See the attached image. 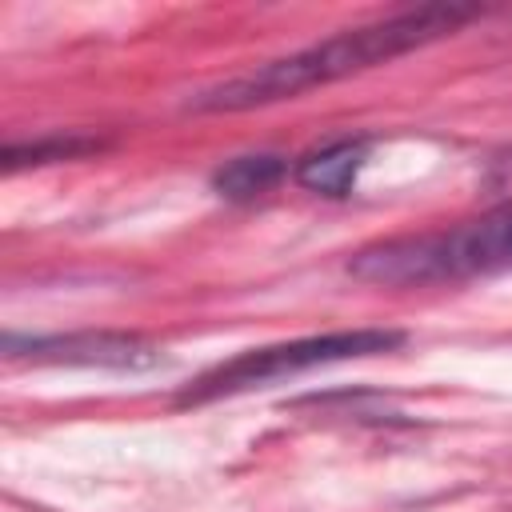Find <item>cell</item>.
<instances>
[{
	"label": "cell",
	"mask_w": 512,
	"mask_h": 512,
	"mask_svg": "<svg viewBox=\"0 0 512 512\" xmlns=\"http://www.w3.org/2000/svg\"><path fill=\"white\" fill-rule=\"evenodd\" d=\"M512 264V200L452 228L364 244L348 272L376 288H428L484 276Z\"/></svg>",
	"instance_id": "7a4b0ae2"
},
{
	"label": "cell",
	"mask_w": 512,
	"mask_h": 512,
	"mask_svg": "<svg viewBox=\"0 0 512 512\" xmlns=\"http://www.w3.org/2000/svg\"><path fill=\"white\" fill-rule=\"evenodd\" d=\"M100 148H104V140H96V136L56 132V136H40L28 144H8L0 160H4V172H16V168H40V164H56V160H80Z\"/></svg>",
	"instance_id": "52a82bcc"
},
{
	"label": "cell",
	"mask_w": 512,
	"mask_h": 512,
	"mask_svg": "<svg viewBox=\"0 0 512 512\" xmlns=\"http://www.w3.org/2000/svg\"><path fill=\"white\" fill-rule=\"evenodd\" d=\"M284 172H288L284 156H276V152H248V156H236V160L220 164L212 172V188L224 200H256L268 188H276L284 180Z\"/></svg>",
	"instance_id": "8992f818"
},
{
	"label": "cell",
	"mask_w": 512,
	"mask_h": 512,
	"mask_svg": "<svg viewBox=\"0 0 512 512\" xmlns=\"http://www.w3.org/2000/svg\"><path fill=\"white\" fill-rule=\"evenodd\" d=\"M364 160H368V140L364 136L336 140V144H328V148H320V152H312L296 164V184L308 188V192H320V196H348Z\"/></svg>",
	"instance_id": "5b68a950"
},
{
	"label": "cell",
	"mask_w": 512,
	"mask_h": 512,
	"mask_svg": "<svg viewBox=\"0 0 512 512\" xmlns=\"http://www.w3.org/2000/svg\"><path fill=\"white\" fill-rule=\"evenodd\" d=\"M400 344H404V332L400 328H336V332H316V336H296V340L248 348V352H240V356L208 368L204 376H196L180 392V404H208V400L240 396V392L264 388L272 380L308 372V368L396 352Z\"/></svg>",
	"instance_id": "3957f363"
},
{
	"label": "cell",
	"mask_w": 512,
	"mask_h": 512,
	"mask_svg": "<svg viewBox=\"0 0 512 512\" xmlns=\"http://www.w3.org/2000/svg\"><path fill=\"white\" fill-rule=\"evenodd\" d=\"M8 364H68V368H120L140 372L160 364V348L136 332H56L16 336L4 332Z\"/></svg>",
	"instance_id": "277c9868"
},
{
	"label": "cell",
	"mask_w": 512,
	"mask_h": 512,
	"mask_svg": "<svg viewBox=\"0 0 512 512\" xmlns=\"http://www.w3.org/2000/svg\"><path fill=\"white\" fill-rule=\"evenodd\" d=\"M472 16H476V8H464V4H420V8L384 16L372 24H356V28H344L336 36L320 40V44L264 60L240 76H228V80L196 92L188 100V108H196V112H252V108H268L280 100H296L312 88L336 84L344 76L388 64L412 48H424L440 36H452Z\"/></svg>",
	"instance_id": "6da1fadb"
}]
</instances>
